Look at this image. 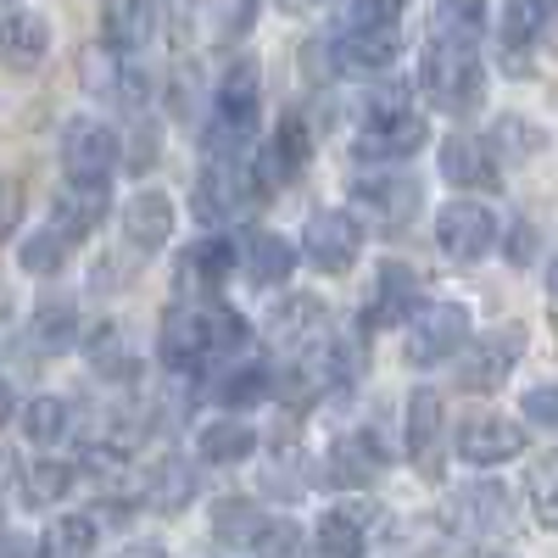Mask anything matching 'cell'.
Returning <instances> with one entry per match:
<instances>
[{
	"mask_svg": "<svg viewBox=\"0 0 558 558\" xmlns=\"http://www.w3.org/2000/svg\"><path fill=\"white\" fill-rule=\"evenodd\" d=\"M246 341V318L218 296H179V307L162 318V363L191 375V368L235 352Z\"/></svg>",
	"mask_w": 558,
	"mask_h": 558,
	"instance_id": "1",
	"label": "cell"
},
{
	"mask_svg": "<svg viewBox=\"0 0 558 558\" xmlns=\"http://www.w3.org/2000/svg\"><path fill=\"white\" fill-rule=\"evenodd\" d=\"M425 96L463 118L475 112L481 96H486V68H481V45L470 39H447V34H430V51H425Z\"/></svg>",
	"mask_w": 558,
	"mask_h": 558,
	"instance_id": "2",
	"label": "cell"
},
{
	"mask_svg": "<svg viewBox=\"0 0 558 558\" xmlns=\"http://www.w3.org/2000/svg\"><path fill=\"white\" fill-rule=\"evenodd\" d=\"M257 112H263L257 62H229L223 78H218V89H213V118H207L213 157H235L246 140L257 134Z\"/></svg>",
	"mask_w": 558,
	"mask_h": 558,
	"instance_id": "3",
	"label": "cell"
},
{
	"mask_svg": "<svg viewBox=\"0 0 558 558\" xmlns=\"http://www.w3.org/2000/svg\"><path fill=\"white\" fill-rule=\"evenodd\" d=\"M425 134H430V123L418 118L402 96H375L368 118L357 123L352 151L363 162H402V157H413L418 146H425Z\"/></svg>",
	"mask_w": 558,
	"mask_h": 558,
	"instance_id": "4",
	"label": "cell"
},
{
	"mask_svg": "<svg viewBox=\"0 0 558 558\" xmlns=\"http://www.w3.org/2000/svg\"><path fill=\"white\" fill-rule=\"evenodd\" d=\"M257 196H263V191H257V173H252V168H241L235 157H213V162L202 168V179H196V218H202L207 229H218V223H229V218H241Z\"/></svg>",
	"mask_w": 558,
	"mask_h": 558,
	"instance_id": "5",
	"label": "cell"
},
{
	"mask_svg": "<svg viewBox=\"0 0 558 558\" xmlns=\"http://www.w3.org/2000/svg\"><path fill=\"white\" fill-rule=\"evenodd\" d=\"M463 341H470V313H463L458 302H436V307H425V313H413L408 341H402V357H408L413 368H436V363H447Z\"/></svg>",
	"mask_w": 558,
	"mask_h": 558,
	"instance_id": "6",
	"label": "cell"
},
{
	"mask_svg": "<svg viewBox=\"0 0 558 558\" xmlns=\"http://www.w3.org/2000/svg\"><path fill=\"white\" fill-rule=\"evenodd\" d=\"M62 168L68 184H107L118 168V134L101 118H73L62 129Z\"/></svg>",
	"mask_w": 558,
	"mask_h": 558,
	"instance_id": "7",
	"label": "cell"
},
{
	"mask_svg": "<svg viewBox=\"0 0 558 558\" xmlns=\"http://www.w3.org/2000/svg\"><path fill=\"white\" fill-rule=\"evenodd\" d=\"M302 252L313 268L324 274H347L363 252V223L347 213V207H330V213H313L307 229H302Z\"/></svg>",
	"mask_w": 558,
	"mask_h": 558,
	"instance_id": "8",
	"label": "cell"
},
{
	"mask_svg": "<svg viewBox=\"0 0 558 558\" xmlns=\"http://www.w3.org/2000/svg\"><path fill=\"white\" fill-rule=\"evenodd\" d=\"M436 246L452 257V263H481L492 246H497V218L492 207L481 202H447L436 213Z\"/></svg>",
	"mask_w": 558,
	"mask_h": 558,
	"instance_id": "9",
	"label": "cell"
},
{
	"mask_svg": "<svg viewBox=\"0 0 558 558\" xmlns=\"http://www.w3.org/2000/svg\"><path fill=\"white\" fill-rule=\"evenodd\" d=\"M452 531H463L470 542H497L514 531V502H508V492L497 481H481V486H463L447 508Z\"/></svg>",
	"mask_w": 558,
	"mask_h": 558,
	"instance_id": "10",
	"label": "cell"
},
{
	"mask_svg": "<svg viewBox=\"0 0 558 558\" xmlns=\"http://www.w3.org/2000/svg\"><path fill=\"white\" fill-rule=\"evenodd\" d=\"M525 452V425H514V418L502 413H470L458 430V458L475 463V470H497V463L520 458Z\"/></svg>",
	"mask_w": 558,
	"mask_h": 558,
	"instance_id": "11",
	"label": "cell"
},
{
	"mask_svg": "<svg viewBox=\"0 0 558 558\" xmlns=\"http://www.w3.org/2000/svg\"><path fill=\"white\" fill-rule=\"evenodd\" d=\"M441 179L452 191H497V151L492 140H475V134H447L441 140Z\"/></svg>",
	"mask_w": 558,
	"mask_h": 558,
	"instance_id": "12",
	"label": "cell"
},
{
	"mask_svg": "<svg viewBox=\"0 0 558 558\" xmlns=\"http://www.w3.org/2000/svg\"><path fill=\"white\" fill-rule=\"evenodd\" d=\"M402 51L397 28H330V57L341 73H380Z\"/></svg>",
	"mask_w": 558,
	"mask_h": 558,
	"instance_id": "13",
	"label": "cell"
},
{
	"mask_svg": "<svg viewBox=\"0 0 558 558\" xmlns=\"http://www.w3.org/2000/svg\"><path fill=\"white\" fill-rule=\"evenodd\" d=\"M441 430H447L441 397L436 391H413L408 397V458H413V470L425 481L441 475Z\"/></svg>",
	"mask_w": 558,
	"mask_h": 558,
	"instance_id": "14",
	"label": "cell"
},
{
	"mask_svg": "<svg viewBox=\"0 0 558 558\" xmlns=\"http://www.w3.org/2000/svg\"><path fill=\"white\" fill-rule=\"evenodd\" d=\"M235 263H241L235 241H223V235L196 241L179 257V296H218V286L235 274Z\"/></svg>",
	"mask_w": 558,
	"mask_h": 558,
	"instance_id": "15",
	"label": "cell"
},
{
	"mask_svg": "<svg viewBox=\"0 0 558 558\" xmlns=\"http://www.w3.org/2000/svg\"><path fill=\"white\" fill-rule=\"evenodd\" d=\"M418 313V274L408 263H380L375 274V296L363 307L368 330H386V324H408Z\"/></svg>",
	"mask_w": 558,
	"mask_h": 558,
	"instance_id": "16",
	"label": "cell"
},
{
	"mask_svg": "<svg viewBox=\"0 0 558 558\" xmlns=\"http://www.w3.org/2000/svg\"><path fill=\"white\" fill-rule=\"evenodd\" d=\"M157 34V0H107L101 12V45L112 57H140Z\"/></svg>",
	"mask_w": 558,
	"mask_h": 558,
	"instance_id": "17",
	"label": "cell"
},
{
	"mask_svg": "<svg viewBox=\"0 0 558 558\" xmlns=\"http://www.w3.org/2000/svg\"><path fill=\"white\" fill-rule=\"evenodd\" d=\"M520 352H525V336H520V330H497V336H486L470 357H463L458 386H463V391H497V386L508 380V368L520 363Z\"/></svg>",
	"mask_w": 558,
	"mask_h": 558,
	"instance_id": "18",
	"label": "cell"
},
{
	"mask_svg": "<svg viewBox=\"0 0 558 558\" xmlns=\"http://www.w3.org/2000/svg\"><path fill=\"white\" fill-rule=\"evenodd\" d=\"M380 475H386V447L375 430H352L330 447V486L357 492V486H375Z\"/></svg>",
	"mask_w": 558,
	"mask_h": 558,
	"instance_id": "19",
	"label": "cell"
},
{
	"mask_svg": "<svg viewBox=\"0 0 558 558\" xmlns=\"http://www.w3.org/2000/svg\"><path fill=\"white\" fill-rule=\"evenodd\" d=\"M45 57H51V23H45L39 12H7L0 17V62H7L12 73H34Z\"/></svg>",
	"mask_w": 558,
	"mask_h": 558,
	"instance_id": "20",
	"label": "cell"
},
{
	"mask_svg": "<svg viewBox=\"0 0 558 558\" xmlns=\"http://www.w3.org/2000/svg\"><path fill=\"white\" fill-rule=\"evenodd\" d=\"M101 218H107V184H68V191L51 202V229L68 246L96 235Z\"/></svg>",
	"mask_w": 558,
	"mask_h": 558,
	"instance_id": "21",
	"label": "cell"
},
{
	"mask_svg": "<svg viewBox=\"0 0 558 558\" xmlns=\"http://www.w3.org/2000/svg\"><path fill=\"white\" fill-rule=\"evenodd\" d=\"M123 241L134 252H162L173 241V202L162 191H140L123 202Z\"/></svg>",
	"mask_w": 558,
	"mask_h": 558,
	"instance_id": "22",
	"label": "cell"
},
{
	"mask_svg": "<svg viewBox=\"0 0 558 558\" xmlns=\"http://www.w3.org/2000/svg\"><path fill=\"white\" fill-rule=\"evenodd\" d=\"M357 207L375 213L386 229H402L418 213V184L408 173H375V179H357Z\"/></svg>",
	"mask_w": 558,
	"mask_h": 558,
	"instance_id": "23",
	"label": "cell"
},
{
	"mask_svg": "<svg viewBox=\"0 0 558 558\" xmlns=\"http://www.w3.org/2000/svg\"><path fill=\"white\" fill-rule=\"evenodd\" d=\"M302 162H307V129H302V118L291 112L286 123L274 129L263 162L252 168V173H257V184H263V196H268V191H279V184H291V179L302 173Z\"/></svg>",
	"mask_w": 558,
	"mask_h": 558,
	"instance_id": "24",
	"label": "cell"
},
{
	"mask_svg": "<svg viewBox=\"0 0 558 558\" xmlns=\"http://www.w3.org/2000/svg\"><path fill=\"white\" fill-rule=\"evenodd\" d=\"M241 268H246L252 286L274 291V286H286V279H291V268H296V246H291L286 235H274V229H252L246 246H241Z\"/></svg>",
	"mask_w": 558,
	"mask_h": 558,
	"instance_id": "25",
	"label": "cell"
},
{
	"mask_svg": "<svg viewBox=\"0 0 558 558\" xmlns=\"http://www.w3.org/2000/svg\"><path fill=\"white\" fill-rule=\"evenodd\" d=\"M28 341H34V352H73V347L84 341L78 307H62V302L39 307V313L28 318Z\"/></svg>",
	"mask_w": 558,
	"mask_h": 558,
	"instance_id": "26",
	"label": "cell"
},
{
	"mask_svg": "<svg viewBox=\"0 0 558 558\" xmlns=\"http://www.w3.org/2000/svg\"><path fill=\"white\" fill-rule=\"evenodd\" d=\"M263 508L252 502V497H218L213 502V536L223 542V547H252L257 536H263Z\"/></svg>",
	"mask_w": 558,
	"mask_h": 558,
	"instance_id": "27",
	"label": "cell"
},
{
	"mask_svg": "<svg viewBox=\"0 0 558 558\" xmlns=\"http://www.w3.org/2000/svg\"><path fill=\"white\" fill-rule=\"evenodd\" d=\"M196 452H202V463H241V458L257 452V436H252L246 418H213L196 436Z\"/></svg>",
	"mask_w": 558,
	"mask_h": 558,
	"instance_id": "28",
	"label": "cell"
},
{
	"mask_svg": "<svg viewBox=\"0 0 558 558\" xmlns=\"http://www.w3.org/2000/svg\"><path fill=\"white\" fill-rule=\"evenodd\" d=\"M274 391V375H268V363H235V368H223L213 397L223 408H257L263 397Z\"/></svg>",
	"mask_w": 558,
	"mask_h": 558,
	"instance_id": "29",
	"label": "cell"
},
{
	"mask_svg": "<svg viewBox=\"0 0 558 558\" xmlns=\"http://www.w3.org/2000/svg\"><path fill=\"white\" fill-rule=\"evenodd\" d=\"M73 481H78L73 463H62V458H34L28 470H23V497H28V508H51V502L68 497Z\"/></svg>",
	"mask_w": 558,
	"mask_h": 558,
	"instance_id": "30",
	"label": "cell"
},
{
	"mask_svg": "<svg viewBox=\"0 0 558 558\" xmlns=\"http://www.w3.org/2000/svg\"><path fill=\"white\" fill-rule=\"evenodd\" d=\"M89 553H96V520L89 514H62L45 525L39 558H89Z\"/></svg>",
	"mask_w": 558,
	"mask_h": 558,
	"instance_id": "31",
	"label": "cell"
},
{
	"mask_svg": "<svg viewBox=\"0 0 558 558\" xmlns=\"http://www.w3.org/2000/svg\"><path fill=\"white\" fill-rule=\"evenodd\" d=\"M68 430H73V408H68L62 397H34V402L23 408V436H28V447H57Z\"/></svg>",
	"mask_w": 558,
	"mask_h": 558,
	"instance_id": "32",
	"label": "cell"
},
{
	"mask_svg": "<svg viewBox=\"0 0 558 558\" xmlns=\"http://www.w3.org/2000/svg\"><path fill=\"white\" fill-rule=\"evenodd\" d=\"M318 558H363V520L347 514V508H330L318 520V536H313Z\"/></svg>",
	"mask_w": 558,
	"mask_h": 558,
	"instance_id": "33",
	"label": "cell"
},
{
	"mask_svg": "<svg viewBox=\"0 0 558 558\" xmlns=\"http://www.w3.org/2000/svg\"><path fill=\"white\" fill-rule=\"evenodd\" d=\"M525 497L542 531H558V452H542L525 475Z\"/></svg>",
	"mask_w": 558,
	"mask_h": 558,
	"instance_id": "34",
	"label": "cell"
},
{
	"mask_svg": "<svg viewBox=\"0 0 558 558\" xmlns=\"http://www.w3.org/2000/svg\"><path fill=\"white\" fill-rule=\"evenodd\" d=\"M191 492H196V475L168 458L162 470H151V481H146V508H157V514H179V508L191 502Z\"/></svg>",
	"mask_w": 558,
	"mask_h": 558,
	"instance_id": "35",
	"label": "cell"
},
{
	"mask_svg": "<svg viewBox=\"0 0 558 558\" xmlns=\"http://www.w3.org/2000/svg\"><path fill=\"white\" fill-rule=\"evenodd\" d=\"M547 28V0H508V12H502V45L508 51H525V45H536Z\"/></svg>",
	"mask_w": 558,
	"mask_h": 558,
	"instance_id": "36",
	"label": "cell"
},
{
	"mask_svg": "<svg viewBox=\"0 0 558 558\" xmlns=\"http://www.w3.org/2000/svg\"><path fill=\"white\" fill-rule=\"evenodd\" d=\"M430 34L481 45V34H486V0H441V12H436V28H430Z\"/></svg>",
	"mask_w": 558,
	"mask_h": 558,
	"instance_id": "37",
	"label": "cell"
},
{
	"mask_svg": "<svg viewBox=\"0 0 558 558\" xmlns=\"http://www.w3.org/2000/svg\"><path fill=\"white\" fill-rule=\"evenodd\" d=\"M68 252H73V246H68V241L57 235V229H51V223H45V229H34V235L23 241V252H17V263H23V268H28L34 279H45V274H57V268L68 263Z\"/></svg>",
	"mask_w": 558,
	"mask_h": 558,
	"instance_id": "38",
	"label": "cell"
},
{
	"mask_svg": "<svg viewBox=\"0 0 558 558\" xmlns=\"http://www.w3.org/2000/svg\"><path fill=\"white\" fill-rule=\"evenodd\" d=\"M268 324H274L279 341H296V336L307 341V336H318V324H324V302L318 296H291Z\"/></svg>",
	"mask_w": 558,
	"mask_h": 558,
	"instance_id": "39",
	"label": "cell"
},
{
	"mask_svg": "<svg viewBox=\"0 0 558 558\" xmlns=\"http://www.w3.org/2000/svg\"><path fill=\"white\" fill-rule=\"evenodd\" d=\"M408 0H347L336 28H397Z\"/></svg>",
	"mask_w": 558,
	"mask_h": 558,
	"instance_id": "40",
	"label": "cell"
},
{
	"mask_svg": "<svg viewBox=\"0 0 558 558\" xmlns=\"http://www.w3.org/2000/svg\"><path fill=\"white\" fill-rule=\"evenodd\" d=\"M257 12H263V0H213V23L223 39H241L257 23Z\"/></svg>",
	"mask_w": 558,
	"mask_h": 558,
	"instance_id": "41",
	"label": "cell"
},
{
	"mask_svg": "<svg viewBox=\"0 0 558 558\" xmlns=\"http://www.w3.org/2000/svg\"><path fill=\"white\" fill-rule=\"evenodd\" d=\"M252 547H257L263 558H302V531H296L291 520H268Z\"/></svg>",
	"mask_w": 558,
	"mask_h": 558,
	"instance_id": "42",
	"label": "cell"
},
{
	"mask_svg": "<svg viewBox=\"0 0 558 558\" xmlns=\"http://www.w3.org/2000/svg\"><path fill=\"white\" fill-rule=\"evenodd\" d=\"M17 223H23V184L0 173V246L17 235Z\"/></svg>",
	"mask_w": 558,
	"mask_h": 558,
	"instance_id": "43",
	"label": "cell"
},
{
	"mask_svg": "<svg viewBox=\"0 0 558 558\" xmlns=\"http://www.w3.org/2000/svg\"><path fill=\"white\" fill-rule=\"evenodd\" d=\"M520 413L531 418V425H547V430H558V380H553V386H536V391H525Z\"/></svg>",
	"mask_w": 558,
	"mask_h": 558,
	"instance_id": "44",
	"label": "cell"
},
{
	"mask_svg": "<svg viewBox=\"0 0 558 558\" xmlns=\"http://www.w3.org/2000/svg\"><path fill=\"white\" fill-rule=\"evenodd\" d=\"M497 140H514V146H508L514 157H531V151L542 146V134H536L531 123H520V118H502V123H497Z\"/></svg>",
	"mask_w": 558,
	"mask_h": 558,
	"instance_id": "45",
	"label": "cell"
},
{
	"mask_svg": "<svg viewBox=\"0 0 558 558\" xmlns=\"http://www.w3.org/2000/svg\"><path fill=\"white\" fill-rule=\"evenodd\" d=\"M162 7H168V17H173V23L184 28V23H191V17L202 12V0H162Z\"/></svg>",
	"mask_w": 558,
	"mask_h": 558,
	"instance_id": "46",
	"label": "cell"
},
{
	"mask_svg": "<svg viewBox=\"0 0 558 558\" xmlns=\"http://www.w3.org/2000/svg\"><path fill=\"white\" fill-rule=\"evenodd\" d=\"M531 246H536V241H531V229L520 223V229H514V241H508V257H514V263H525V257H531Z\"/></svg>",
	"mask_w": 558,
	"mask_h": 558,
	"instance_id": "47",
	"label": "cell"
},
{
	"mask_svg": "<svg viewBox=\"0 0 558 558\" xmlns=\"http://www.w3.org/2000/svg\"><path fill=\"white\" fill-rule=\"evenodd\" d=\"M118 558H168V553H162L157 542H134V547H123Z\"/></svg>",
	"mask_w": 558,
	"mask_h": 558,
	"instance_id": "48",
	"label": "cell"
},
{
	"mask_svg": "<svg viewBox=\"0 0 558 558\" xmlns=\"http://www.w3.org/2000/svg\"><path fill=\"white\" fill-rule=\"evenodd\" d=\"M12 413H17V402H12V386H7V375H0V425H7Z\"/></svg>",
	"mask_w": 558,
	"mask_h": 558,
	"instance_id": "49",
	"label": "cell"
},
{
	"mask_svg": "<svg viewBox=\"0 0 558 558\" xmlns=\"http://www.w3.org/2000/svg\"><path fill=\"white\" fill-rule=\"evenodd\" d=\"M279 7H291V12H302V7H324V0H279Z\"/></svg>",
	"mask_w": 558,
	"mask_h": 558,
	"instance_id": "50",
	"label": "cell"
},
{
	"mask_svg": "<svg viewBox=\"0 0 558 558\" xmlns=\"http://www.w3.org/2000/svg\"><path fill=\"white\" fill-rule=\"evenodd\" d=\"M547 286H553V296H558V257H553V268H547Z\"/></svg>",
	"mask_w": 558,
	"mask_h": 558,
	"instance_id": "51",
	"label": "cell"
},
{
	"mask_svg": "<svg viewBox=\"0 0 558 558\" xmlns=\"http://www.w3.org/2000/svg\"><path fill=\"white\" fill-rule=\"evenodd\" d=\"M0 12H17V7H12V0H0Z\"/></svg>",
	"mask_w": 558,
	"mask_h": 558,
	"instance_id": "52",
	"label": "cell"
},
{
	"mask_svg": "<svg viewBox=\"0 0 558 558\" xmlns=\"http://www.w3.org/2000/svg\"><path fill=\"white\" fill-rule=\"evenodd\" d=\"M475 558H502V553H475Z\"/></svg>",
	"mask_w": 558,
	"mask_h": 558,
	"instance_id": "53",
	"label": "cell"
}]
</instances>
